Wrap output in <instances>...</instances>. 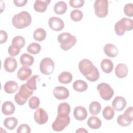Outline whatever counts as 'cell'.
I'll list each match as a JSON object with an SVG mask.
<instances>
[{
	"mask_svg": "<svg viewBox=\"0 0 133 133\" xmlns=\"http://www.w3.org/2000/svg\"><path fill=\"white\" fill-rule=\"evenodd\" d=\"M115 73L117 77L120 78L125 77L128 74V68L126 64L124 63H119L116 66Z\"/></svg>",
	"mask_w": 133,
	"mask_h": 133,
	"instance_id": "ffe728a7",
	"label": "cell"
},
{
	"mask_svg": "<svg viewBox=\"0 0 133 133\" xmlns=\"http://www.w3.org/2000/svg\"><path fill=\"white\" fill-rule=\"evenodd\" d=\"M88 126L91 129H96L99 128L102 125L101 120L97 116H91L87 121Z\"/></svg>",
	"mask_w": 133,
	"mask_h": 133,
	"instance_id": "cb8c5ba5",
	"label": "cell"
},
{
	"mask_svg": "<svg viewBox=\"0 0 133 133\" xmlns=\"http://www.w3.org/2000/svg\"><path fill=\"white\" fill-rule=\"evenodd\" d=\"M32 75V70L25 66L21 67L17 73V77L21 81L28 79Z\"/></svg>",
	"mask_w": 133,
	"mask_h": 133,
	"instance_id": "e0dca14e",
	"label": "cell"
},
{
	"mask_svg": "<svg viewBox=\"0 0 133 133\" xmlns=\"http://www.w3.org/2000/svg\"><path fill=\"white\" fill-rule=\"evenodd\" d=\"M4 66L7 72L9 73L13 72L17 67V61L12 57H7L4 61Z\"/></svg>",
	"mask_w": 133,
	"mask_h": 133,
	"instance_id": "5bb4252c",
	"label": "cell"
},
{
	"mask_svg": "<svg viewBox=\"0 0 133 133\" xmlns=\"http://www.w3.org/2000/svg\"><path fill=\"white\" fill-rule=\"evenodd\" d=\"M50 2V0H36L34 4V9L36 11L44 12L46 10L47 6Z\"/></svg>",
	"mask_w": 133,
	"mask_h": 133,
	"instance_id": "ac0fdd59",
	"label": "cell"
},
{
	"mask_svg": "<svg viewBox=\"0 0 133 133\" xmlns=\"http://www.w3.org/2000/svg\"><path fill=\"white\" fill-rule=\"evenodd\" d=\"M39 99L36 96H33L29 99V106L31 109H36L38 108V107L39 105Z\"/></svg>",
	"mask_w": 133,
	"mask_h": 133,
	"instance_id": "74e56055",
	"label": "cell"
},
{
	"mask_svg": "<svg viewBox=\"0 0 133 133\" xmlns=\"http://www.w3.org/2000/svg\"><path fill=\"white\" fill-rule=\"evenodd\" d=\"M0 35H1L0 43L3 44L4 43H5L8 38V35H7V33L3 30H1Z\"/></svg>",
	"mask_w": 133,
	"mask_h": 133,
	"instance_id": "7bdbcfd3",
	"label": "cell"
},
{
	"mask_svg": "<svg viewBox=\"0 0 133 133\" xmlns=\"http://www.w3.org/2000/svg\"><path fill=\"white\" fill-rule=\"evenodd\" d=\"M32 21L30 14L26 11H22L15 15L12 18L13 25L18 29H22L29 26Z\"/></svg>",
	"mask_w": 133,
	"mask_h": 133,
	"instance_id": "7a4b0ae2",
	"label": "cell"
},
{
	"mask_svg": "<svg viewBox=\"0 0 133 133\" xmlns=\"http://www.w3.org/2000/svg\"><path fill=\"white\" fill-rule=\"evenodd\" d=\"M132 28V20L127 18H123L116 22L114 25L115 32L118 36L123 35L125 31H131Z\"/></svg>",
	"mask_w": 133,
	"mask_h": 133,
	"instance_id": "277c9868",
	"label": "cell"
},
{
	"mask_svg": "<svg viewBox=\"0 0 133 133\" xmlns=\"http://www.w3.org/2000/svg\"><path fill=\"white\" fill-rule=\"evenodd\" d=\"M20 51V48L12 44L10 45L8 49V52L9 54L12 57H15L18 55L19 54Z\"/></svg>",
	"mask_w": 133,
	"mask_h": 133,
	"instance_id": "f35d334b",
	"label": "cell"
},
{
	"mask_svg": "<svg viewBox=\"0 0 133 133\" xmlns=\"http://www.w3.org/2000/svg\"><path fill=\"white\" fill-rule=\"evenodd\" d=\"M38 78H39L38 75H33L27 81L25 85L30 89L34 91L36 90L37 88L36 81Z\"/></svg>",
	"mask_w": 133,
	"mask_h": 133,
	"instance_id": "836d02e7",
	"label": "cell"
},
{
	"mask_svg": "<svg viewBox=\"0 0 133 133\" xmlns=\"http://www.w3.org/2000/svg\"><path fill=\"white\" fill-rule=\"evenodd\" d=\"M88 113L86 109L82 106L76 107L73 111L74 118L79 121L85 119L87 116Z\"/></svg>",
	"mask_w": 133,
	"mask_h": 133,
	"instance_id": "2e32d148",
	"label": "cell"
},
{
	"mask_svg": "<svg viewBox=\"0 0 133 133\" xmlns=\"http://www.w3.org/2000/svg\"><path fill=\"white\" fill-rule=\"evenodd\" d=\"M72 74L66 71L61 73L58 76V81L61 84H69L72 81Z\"/></svg>",
	"mask_w": 133,
	"mask_h": 133,
	"instance_id": "4316f807",
	"label": "cell"
},
{
	"mask_svg": "<svg viewBox=\"0 0 133 133\" xmlns=\"http://www.w3.org/2000/svg\"><path fill=\"white\" fill-rule=\"evenodd\" d=\"M67 5L63 1H60L56 3L54 6V10L57 15L64 14L67 10Z\"/></svg>",
	"mask_w": 133,
	"mask_h": 133,
	"instance_id": "83f0119b",
	"label": "cell"
},
{
	"mask_svg": "<svg viewBox=\"0 0 133 133\" xmlns=\"http://www.w3.org/2000/svg\"><path fill=\"white\" fill-rule=\"evenodd\" d=\"M34 58L28 54L24 53L21 55L20 58V62L23 66H31L34 63Z\"/></svg>",
	"mask_w": 133,
	"mask_h": 133,
	"instance_id": "d4e9b609",
	"label": "cell"
},
{
	"mask_svg": "<svg viewBox=\"0 0 133 133\" xmlns=\"http://www.w3.org/2000/svg\"><path fill=\"white\" fill-rule=\"evenodd\" d=\"M54 96L58 100H64L69 96V90L63 86H57L53 90Z\"/></svg>",
	"mask_w": 133,
	"mask_h": 133,
	"instance_id": "4fadbf2b",
	"label": "cell"
},
{
	"mask_svg": "<svg viewBox=\"0 0 133 133\" xmlns=\"http://www.w3.org/2000/svg\"><path fill=\"white\" fill-rule=\"evenodd\" d=\"M55 69V64L53 60L48 57L44 58L40 62L39 70L42 73L48 75L52 73Z\"/></svg>",
	"mask_w": 133,
	"mask_h": 133,
	"instance_id": "30bf717a",
	"label": "cell"
},
{
	"mask_svg": "<svg viewBox=\"0 0 133 133\" xmlns=\"http://www.w3.org/2000/svg\"><path fill=\"white\" fill-rule=\"evenodd\" d=\"M70 118L69 115L58 114V115L52 124V128L54 131L63 130L70 123Z\"/></svg>",
	"mask_w": 133,
	"mask_h": 133,
	"instance_id": "8992f818",
	"label": "cell"
},
{
	"mask_svg": "<svg viewBox=\"0 0 133 133\" xmlns=\"http://www.w3.org/2000/svg\"><path fill=\"white\" fill-rule=\"evenodd\" d=\"M101 68L102 70L105 73H110L113 69V63L112 61L108 59H104L101 62Z\"/></svg>",
	"mask_w": 133,
	"mask_h": 133,
	"instance_id": "603a6c76",
	"label": "cell"
},
{
	"mask_svg": "<svg viewBox=\"0 0 133 133\" xmlns=\"http://www.w3.org/2000/svg\"><path fill=\"white\" fill-rule=\"evenodd\" d=\"M85 1L84 0H70V5L73 8L82 7L84 4Z\"/></svg>",
	"mask_w": 133,
	"mask_h": 133,
	"instance_id": "b9f144b4",
	"label": "cell"
},
{
	"mask_svg": "<svg viewBox=\"0 0 133 133\" xmlns=\"http://www.w3.org/2000/svg\"><path fill=\"white\" fill-rule=\"evenodd\" d=\"M76 132H88V131L86 130L85 128H79L76 131Z\"/></svg>",
	"mask_w": 133,
	"mask_h": 133,
	"instance_id": "f6af8a7d",
	"label": "cell"
},
{
	"mask_svg": "<svg viewBox=\"0 0 133 133\" xmlns=\"http://www.w3.org/2000/svg\"><path fill=\"white\" fill-rule=\"evenodd\" d=\"M103 50L107 56L111 58L116 57L118 53L117 48L112 44H107L104 46Z\"/></svg>",
	"mask_w": 133,
	"mask_h": 133,
	"instance_id": "d6986e66",
	"label": "cell"
},
{
	"mask_svg": "<svg viewBox=\"0 0 133 133\" xmlns=\"http://www.w3.org/2000/svg\"><path fill=\"white\" fill-rule=\"evenodd\" d=\"M28 1L26 0H15L14 1V3L15 5L17 7H22L26 4Z\"/></svg>",
	"mask_w": 133,
	"mask_h": 133,
	"instance_id": "ee69618b",
	"label": "cell"
},
{
	"mask_svg": "<svg viewBox=\"0 0 133 133\" xmlns=\"http://www.w3.org/2000/svg\"><path fill=\"white\" fill-rule=\"evenodd\" d=\"M34 118L36 123L40 125H43L48 121V116L47 112L43 109L39 108L35 111Z\"/></svg>",
	"mask_w": 133,
	"mask_h": 133,
	"instance_id": "8fae6325",
	"label": "cell"
},
{
	"mask_svg": "<svg viewBox=\"0 0 133 133\" xmlns=\"http://www.w3.org/2000/svg\"><path fill=\"white\" fill-rule=\"evenodd\" d=\"M73 89L78 92H83L88 88L87 84L84 81L78 79L75 81L73 84Z\"/></svg>",
	"mask_w": 133,
	"mask_h": 133,
	"instance_id": "484cf974",
	"label": "cell"
},
{
	"mask_svg": "<svg viewBox=\"0 0 133 133\" xmlns=\"http://www.w3.org/2000/svg\"><path fill=\"white\" fill-rule=\"evenodd\" d=\"M48 25L51 29L55 31H60L64 27L63 20L57 17H52L48 20Z\"/></svg>",
	"mask_w": 133,
	"mask_h": 133,
	"instance_id": "7c38bea8",
	"label": "cell"
},
{
	"mask_svg": "<svg viewBox=\"0 0 133 133\" xmlns=\"http://www.w3.org/2000/svg\"><path fill=\"white\" fill-rule=\"evenodd\" d=\"M83 16V12L78 9L73 10L70 13L71 19L75 22H78L80 21L82 19Z\"/></svg>",
	"mask_w": 133,
	"mask_h": 133,
	"instance_id": "8d00e7d4",
	"label": "cell"
},
{
	"mask_svg": "<svg viewBox=\"0 0 133 133\" xmlns=\"http://www.w3.org/2000/svg\"><path fill=\"white\" fill-rule=\"evenodd\" d=\"M31 128L29 126L26 124H22L20 125L17 130V133H30L31 132Z\"/></svg>",
	"mask_w": 133,
	"mask_h": 133,
	"instance_id": "ab89813d",
	"label": "cell"
},
{
	"mask_svg": "<svg viewBox=\"0 0 133 133\" xmlns=\"http://www.w3.org/2000/svg\"><path fill=\"white\" fill-rule=\"evenodd\" d=\"M127 103L125 99L121 96H117L113 100L112 105L114 109L117 111H122L126 106Z\"/></svg>",
	"mask_w": 133,
	"mask_h": 133,
	"instance_id": "9a60e30c",
	"label": "cell"
},
{
	"mask_svg": "<svg viewBox=\"0 0 133 133\" xmlns=\"http://www.w3.org/2000/svg\"><path fill=\"white\" fill-rule=\"evenodd\" d=\"M97 90L100 97L104 100H110L114 95V90L108 84L102 83L97 85Z\"/></svg>",
	"mask_w": 133,
	"mask_h": 133,
	"instance_id": "ba28073f",
	"label": "cell"
},
{
	"mask_svg": "<svg viewBox=\"0 0 133 133\" xmlns=\"http://www.w3.org/2000/svg\"><path fill=\"white\" fill-rule=\"evenodd\" d=\"M18 121L17 118L14 117H9L6 118L4 121V125L7 129L13 130L16 128L18 124Z\"/></svg>",
	"mask_w": 133,
	"mask_h": 133,
	"instance_id": "f1b7e54d",
	"label": "cell"
},
{
	"mask_svg": "<svg viewBox=\"0 0 133 133\" xmlns=\"http://www.w3.org/2000/svg\"><path fill=\"white\" fill-rule=\"evenodd\" d=\"M124 11L125 15L129 17H132L133 16V6L131 3H128L125 5L124 8Z\"/></svg>",
	"mask_w": 133,
	"mask_h": 133,
	"instance_id": "60d3db41",
	"label": "cell"
},
{
	"mask_svg": "<svg viewBox=\"0 0 133 133\" xmlns=\"http://www.w3.org/2000/svg\"><path fill=\"white\" fill-rule=\"evenodd\" d=\"M33 94V90L30 89L25 84H23L20 86L18 92L15 95V100L18 105H23Z\"/></svg>",
	"mask_w": 133,
	"mask_h": 133,
	"instance_id": "5b68a950",
	"label": "cell"
},
{
	"mask_svg": "<svg viewBox=\"0 0 133 133\" xmlns=\"http://www.w3.org/2000/svg\"><path fill=\"white\" fill-rule=\"evenodd\" d=\"M41 45L37 43H32L27 47V51L33 55H36L41 51Z\"/></svg>",
	"mask_w": 133,
	"mask_h": 133,
	"instance_id": "e575fe53",
	"label": "cell"
},
{
	"mask_svg": "<svg viewBox=\"0 0 133 133\" xmlns=\"http://www.w3.org/2000/svg\"><path fill=\"white\" fill-rule=\"evenodd\" d=\"M133 108L132 107H128L124 113L118 116L117 118V123L122 126L125 127L129 126L133 119Z\"/></svg>",
	"mask_w": 133,
	"mask_h": 133,
	"instance_id": "9c48e42d",
	"label": "cell"
},
{
	"mask_svg": "<svg viewBox=\"0 0 133 133\" xmlns=\"http://www.w3.org/2000/svg\"><path fill=\"white\" fill-rule=\"evenodd\" d=\"M57 39L60 43V48L64 51L68 50L72 48L77 42L76 37L68 32L59 34Z\"/></svg>",
	"mask_w": 133,
	"mask_h": 133,
	"instance_id": "3957f363",
	"label": "cell"
},
{
	"mask_svg": "<svg viewBox=\"0 0 133 133\" xmlns=\"http://www.w3.org/2000/svg\"><path fill=\"white\" fill-rule=\"evenodd\" d=\"M25 44L24 38L21 36H16L12 40V44L15 45L20 48L23 47Z\"/></svg>",
	"mask_w": 133,
	"mask_h": 133,
	"instance_id": "d590c367",
	"label": "cell"
},
{
	"mask_svg": "<svg viewBox=\"0 0 133 133\" xmlns=\"http://www.w3.org/2000/svg\"><path fill=\"white\" fill-rule=\"evenodd\" d=\"M46 36V32L43 28H38L33 33V38L35 40L41 42L44 40Z\"/></svg>",
	"mask_w": 133,
	"mask_h": 133,
	"instance_id": "f546056e",
	"label": "cell"
},
{
	"mask_svg": "<svg viewBox=\"0 0 133 133\" xmlns=\"http://www.w3.org/2000/svg\"><path fill=\"white\" fill-rule=\"evenodd\" d=\"M102 115L105 119L111 120L114 116V109L110 106H107L102 111Z\"/></svg>",
	"mask_w": 133,
	"mask_h": 133,
	"instance_id": "1f68e13d",
	"label": "cell"
},
{
	"mask_svg": "<svg viewBox=\"0 0 133 133\" xmlns=\"http://www.w3.org/2000/svg\"><path fill=\"white\" fill-rule=\"evenodd\" d=\"M18 89V85L15 81H9L7 82L4 87V91L7 94H13Z\"/></svg>",
	"mask_w": 133,
	"mask_h": 133,
	"instance_id": "7402d4cb",
	"label": "cell"
},
{
	"mask_svg": "<svg viewBox=\"0 0 133 133\" xmlns=\"http://www.w3.org/2000/svg\"><path fill=\"white\" fill-rule=\"evenodd\" d=\"M101 110V104L97 101H92L89 105V111L92 115H97L99 113Z\"/></svg>",
	"mask_w": 133,
	"mask_h": 133,
	"instance_id": "4dcf8cb0",
	"label": "cell"
},
{
	"mask_svg": "<svg viewBox=\"0 0 133 133\" xmlns=\"http://www.w3.org/2000/svg\"><path fill=\"white\" fill-rule=\"evenodd\" d=\"M70 105L66 102L61 103L58 107V114H63L69 115L70 113Z\"/></svg>",
	"mask_w": 133,
	"mask_h": 133,
	"instance_id": "d6a6232c",
	"label": "cell"
},
{
	"mask_svg": "<svg viewBox=\"0 0 133 133\" xmlns=\"http://www.w3.org/2000/svg\"><path fill=\"white\" fill-rule=\"evenodd\" d=\"M15 106L10 101H7L3 103L2 106V111L3 114L5 115H10L14 113Z\"/></svg>",
	"mask_w": 133,
	"mask_h": 133,
	"instance_id": "44dd1931",
	"label": "cell"
},
{
	"mask_svg": "<svg viewBox=\"0 0 133 133\" xmlns=\"http://www.w3.org/2000/svg\"><path fill=\"white\" fill-rule=\"evenodd\" d=\"M108 4L107 0H97L94 3L95 13L99 18L105 17L108 13Z\"/></svg>",
	"mask_w": 133,
	"mask_h": 133,
	"instance_id": "52a82bcc",
	"label": "cell"
},
{
	"mask_svg": "<svg viewBox=\"0 0 133 133\" xmlns=\"http://www.w3.org/2000/svg\"><path fill=\"white\" fill-rule=\"evenodd\" d=\"M78 68L81 73L88 81L93 82L99 79V71L89 59H84L81 60L78 64Z\"/></svg>",
	"mask_w": 133,
	"mask_h": 133,
	"instance_id": "6da1fadb",
	"label": "cell"
}]
</instances>
